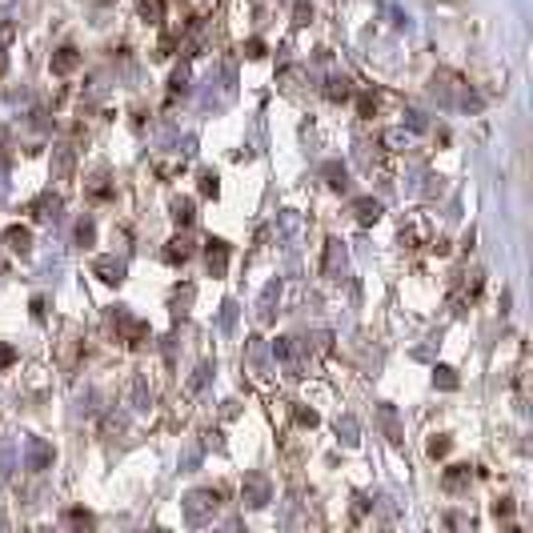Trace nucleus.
Segmentation results:
<instances>
[{
	"label": "nucleus",
	"instance_id": "1",
	"mask_svg": "<svg viewBox=\"0 0 533 533\" xmlns=\"http://www.w3.org/2000/svg\"><path fill=\"white\" fill-rule=\"evenodd\" d=\"M180 509H185L189 525H209L213 517L221 513V493L217 489H193L189 497L180 501Z\"/></svg>",
	"mask_w": 533,
	"mask_h": 533
},
{
	"label": "nucleus",
	"instance_id": "2",
	"mask_svg": "<svg viewBox=\"0 0 533 533\" xmlns=\"http://www.w3.org/2000/svg\"><path fill=\"white\" fill-rule=\"evenodd\" d=\"M273 501V481L265 473H249L241 481V505L245 509H265Z\"/></svg>",
	"mask_w": 533,
	"mask_h": 533
},
{
	"label": "nucleus",
	"instance_id": "3",
	"mask_svg": "<svg viewBox=\"0 0 533 533\" xmlns=\"http://www.w3.org/2000/svg\"><path fill=\"white\" fill-rule=\"evenodd\" d=\"M113 325H116V333L125 337V345H141V341L148 337V325L141 321V317H132L129 309H116V313H113Z\"/></svg>",
	"mask_w": 533,
	"mask_h": 533
},
{
	"label": "nucleus",
	"instance_id": "4",
	"mask_svg": "<svg viewBox=\"0 0 533 533\" xmlns=\"http://www.w3.org/2000/svg\"><path fill=\"white\" fill-rule=\"evenodd\" d=\"M49 68H52V77H72V72L81 68V49H72V45H61V49L52 52Z\"/></svg>",
	"mask_w": 533,
	"mask_h": 533
},
{
	"label": "nucleus",
	"instance_id": "5",
	"mask_svg": "<svg viewBox=\"0 0 533 533\" xmlns=\"http://www.w3.org/2000/svg\"><path fill=\"white\" fill-rule=\"evenodd\" d=\"M72 173H77V153H72V145H52V177L72 180Z\"/></svg>",
	"mask_w": 533,
	"mask_h": 533
},
{
	"label": "nucleus",
	"instance_id": "6",
	"mask_svg": "<svg viewBox=\"0 0 533 533\" xmlns=\"http://www.w3.org/2000/svg\"><path fill=\"white\" fill-rule=\"evenodd\" d=\"M377 421H381V433H385L393 445H401V441H405V425H401V417H397V409L381 401V405H377Z\"/></svg>",
	"mask_w": 533,
	"mask_h": 533
},
{
	"label": "nucleus",
	"instance_id": "7",
	"mask_svg": "<svg viewBox=\"0 0 533 533\" xmlns=\"http://www.w3.org/2000/svg\"><path fill=\"white\" fill-rule=\"evenodd\" d=\"M205 265H209V273L213 277H225V269H229V245L225 241H205Z\"/></svg>",
	"mask_w": 533,
	"mask_h": 533
},
{
	"label": "nucleus",
	"instance_id": "8",
	"mask_svg": "<svg viewBox=\"0 0 533 533\" xmlns=\"http://www.w3.org/2000/svg\"><path fill=\"white\" fill-rule=\"evenodd\" d=\"M273 361H281L289 377H301V361H297V349H293V337H277V341H273Z\"/></svg>",
	"mask_w": 533,
	"mask_h": 533
},
{
	"label": "nucleus",
	"instance_id": "9",
	"mask_svg": "<svg viewBox=\"0 0 533 533\" xmlns=\"http://www.w3.org/2000/svg\"><path fill=\"white\" fill-rule=\"evenodd\" d=\"M277 301H281V281H269L265 289H261V301H257V317L261 325H269L277 317Z\"/></svg>",
	"mask_w": 533,
	"mask_h": 533
},
{
	"label": "nucleus",
	"instance_id": "10",
	"mask_svg": "<svg viewBox=\"0 0 533 533\" xmlns=\"http://www.w3.org/2000/svg\"><path fill=\"white\" fill-rule=\"evenodd\" d=\"M52 461H56L52 445L45 441V437H33V441H29V469H33V473H40V469H49Z\"/></svg>",
	"mask_w": 533,
	"mask_h": 533
},
{
	"label": "nucleus",
	"instance_id": "11",
	"mask_svg": "<svg viewBox=\"0 0 533 533\" xmlns=\"http://www.w3.org/2000/svg\"><path fill=\"white\" fill-rule=\"evenodd\" d=\"M345 245L337 241V237H333V241H325V277H333V281H337L341 273H345Z\"/></svg>",
	"mask_w": 533,
	"mask_h": 533
},
{
	"label": "nucleus",
	"instance_id": "12",
	"mask_svg": "<svg viewBox=\"0 0 533 533\" xmlns=\"http://www.w3.org/2000/svg\"><path fill=\"white\" fill-rule=\"evenodd\" d=\"M93 273H97L105 285H121V281H125V261H116V257H97V261H93Z\"/></svg>",
	"mask_w": 533,
	"mask_h": 533
},
{
	"label": "nucleus",
	"instance_id": "13",
	"mask_svg": "<svg viewBox=\"0 0 533 533\" xmlns=\"http://www.w3.org/2000/svg\"><path fill=\"white\" fill-rule=\"evenodd\" d=\"M381 201H373V196H357L353 201V217H357V225H377L381 221Z\"/></svg>",
	"mask_w": 533,
	"mask_h": 533
},
{
	"label": "nucleus",
	"instance_id": "14",
	"mask_svg": "<svg viewBox=\"0 0 533 533\" xmlns=\"http://www.w3.org/2000/svg\"><path fill=\"white\" fill-rule=\"evenodd\" d=\"M4 245H8V249H17L20 257H24V253L33 249V229H24V225H8V229H4Z\"/></svg>",
	"mask_w": 533,
	"mask_h": 533
},
{
	"label": "nucleus",
	"instance_id": "15",
	"mask_svg": "<svg viewBox=\"0 0 533 533\" xmlns=\"http://www.w3.org/2000/svg\"><path fill=\"white\" fill-rule=\"evenodd\" d=\"M169 265H185V261L193 257V245H189V237H173V241L164 245V253H161Z\"/></svg>",
	"mask_w": 533,
	"mask_h": 533
},
{
	"label": "nucleus",
	"instance_id": "16",
	"mask_svg": "<svg viewBox=\"0 0 533 533\" xmlns=\"http://www.w3.org/2000/svg\"><path fill=\"white\" fill-rule=\"evenodd\" d=\"M325 97L333 100V105L349 100L353 97V81H349V77H329V81H325Z\"/></svg>",
	"mask_w": 533,
	"mask_h": 533
},
{
	"label": "nucleus",
	"instance_id": "17",
	"mask_svg": "<svg viewBox=\"0 0 533 533\" xmlns=\"http://www.w3.org/2000/svg\"><path fill=\"white\" fill-rule=\"evenodd\" d=\"M321 173H325V180H329V189H333V193H349V173H345V164L329 161Z\"/></svg>",
	"mask_w": 533,
	"mask_h": 533
},
{
	"label": "nucleus",
	"instance_id": "18",
	"mask_svg": "<svg viewBox=\"0 0 533 533\" xmlns=\"http://www.w3.org/2000/svg\"><path fill=\"white\" fill-rule=\"evenodd\" d=\"M337 437H341V445H349L353 449L357 441H361V425H357L353 413H345V417H337Z\"/></svg>",
	"mask_w": 533,
	"mask_h": 533
},
{
	"label": "nucleus",
	"instance_id": "19",
	"mask_svg": "<svg viewBox=\"0 0 533 533\" xmlns=\"http://www.w3.org/2000/svg\"><path fill=\"white\" fill-rule=\"evenodd\" d=\"M169 217H173V221H177L180 229H189L193 225V201H189V196H177V201H173V205H169Z\"/></svg>",
	"mask_w": 533,
	"mask_h": 533
},
{
	"label": "nucleus",
	"instance_id": "20",
	"mask_svg": "<svg viewBox=\"0 0 533 533\" xmlns=\"http://www.w3.org/2000/svg\"><path fill=\"white\" fill-rule=\"evenodd\" d=\"M469 477H473V469L469 465H449L445 469V489H449V493H461V489L469 485Z\"/></svg>",
	"mask_w": 533,
	"mask_h": 533
},
{
	"label": "nucleus",
	"instance_id": "21",
	"mask_svg": "<svg viewBox=\"0 0 533 533\" xmlns=\"http://www.w3.org/2000/svg\"><path fill=\"white\" fill-rule=\"evenodd\" d=\"M129 401H132V409H148V401H153V389H148L145 377H132V385H129Z\"/></svg>",
	"mask_w": 533,
	"mask_h": 533
},
{
	"label": "nucleus",
	"instance_id": "22",
	"mask_svg": "<svg viewBox=\"0 0 533 533\" xmlns=\"http://www.w3.org/2000/svg\"><path fill=\"white\" fill-rule=\"evenodd\" d=\"M137 13H141L148 24H161L164 20V0H137Z\"/></svg>",
	"mask_w": 533,
	"mask_h": 533
},
{
	"label": "nucleus",
	"instance_id": "23",
	"mask_svg": "<svg viewBox=\"0 0 533 533\" xmlns=\"http://www.w3.org/2000/svg\"><path fill=\"white\" fill-rule=\"evenodd\" d=\"M433 385L441 389V393H453V389H457V373H453L449 365H433Z\"/></svg>",
	"mask_w": 533,
	"mask_h": 533
},
{
	"label": "nucleus",
	"instance_id": "24",
	"mask_svg": "<svg viewBox=\"0 0 533 533\" xmlns=\"http://www.w3.org/2000/svg\"><path fill=\"white\" fill-rule=\"evenodd\" d=\"M56 209H61V196H52V193L36 196V205H33V213L40 217V221H49V217H56Z\"/></svg>",
	"mask_w": 533,
	"mask_h": 533
},
{
	"label": "nucleus",
	"instance_id": "25",
	"mask_svg": "<svg viewBox=\"0 0 533 533\" xmlns=\"http://www.w3.org/2000/svg\"><path fill=\"white\" fill-rule=\"evenodd\" d=\"M65 525L68 530H93V513H88V509H68Z\"/></svg>",
	"mask_w": 533,
	"mask_h": 533
},
{
	"label": "nucleus",
	"instance_id": "26",
	"mask_svg": "<svg viewBox=\"0 0 533 533\" xmlns=\"http://www.w3.org/2000/svg\"><path fill=\"white\" fill-rule=\"evenodd\" d=\"M72 237H77V245H81V249H88V245L97 241V225H93V221H77Z\"/></svg>",
	"mask_w": 533,
	"mask_h": 533
},
{
	"label": "nucleus",
	"instance_id": "27",
	"mask_svg": "<svg viewBox=\"0 0 533 533\" xmlns=\"http://www.w3.org/2000/svg\"><path fill=\"white\" fill-rule=\"evenodd\" d=\"M309 20H313V0H293V24L305 29Z\"/></svg>",
	"mask_w": 533,
	"mask_h": 533
},
{
	"label": "nucleus",
	"instance_id": "28",
	"mask_svg": "<svg viewBox=\"0 0 533 533\" xmlns=\"http://www.w3.org/2000/svg\"><path fill=\"white\" fill-rule=\"evenodd\" d=\"M209 377H213V365H196L193 377H189V393H201V389L209 385Z\"/></svg>",
	"mask_w": 533,
	"mask_h": 533
},
{
	"label": "nucleus",
	"instance_id": "29",
	"mask_svg": "<svg viewBox=\"0 0 533 533\" xmlns=\"http://www.w3.org/2000/svg\"><path fill=\"white\" fill-rule=\"evenodd\" d=\"M169 88H173V93H189V65H177V68H173Z\"/></svg>",
	"mask_w": 533,
	"mask_h": 533
},
{
	"label": "nucleus",
	"instance_id": "30",
	"mask_svg": "<svg viewBox=\"0 0 533 533\" xmlns=\"http://www.w3.org/2000/svg\"><path fill=\"white\" fill-rule=\"evenodd\" d=\"M217 180H221V177H217L213 169H205V173H201V193H205V196H217V193H221V185H217Z\"/></svg>",
	"mask_w": 533,
	"mask_h": 533
},
{
	"label": "nucleus",
	"instance_id": "31",
	"mask_svg": "<svg viewBox=\"0 0 533 533\" xmlns=\"http://www.w3.org/2000/svg\"><path fill=\"white\" fill-rule=\"evenodd\" d=\"M237 309H241L237 301H225V305H221V329H225V333L237 325Z\"/></svg>",
	"mask_w": 533,
	"mask_h": 533
},
{
	"label": "nucleus",
	"instance_id": "32",
	"mask_svg": "<svg viewBox=\"0 0 533 533\" xmlns=\"http://www.w3.org/2000/svg\"><path fill=\"white\" fill-rule=\"evenodd\" d=\"M241 52L249 56V61H261V56H265V40H261V36H249Z\"/></svg>",
	"mask_w": 533,
	"mask_h": 533
},
{
	"label": "nucleus",
	"instance_id": "33",
	"mask_svg": "<svg viewBox=\"0 0 533 533\" xmlns=\"http://www.w3.org/2000/svg\"><path fill=\"white\" fill-rule=\"evenodd\" d=\"M13 36H17V24H13L8 17H0V49H4V45L13 40Z\"/></svg>",
	"mask_w": 533,
	"mask_h": 533
},
{
	"label": "nucleus",
	"instance_id": "34",
	"mask_svg": "<svg viewBox=\"0 0 533 533\" xmlns=\"http://www.w3.org/2000/svg\"><path fill=\"white\" fill-rule=\"evenodd\" d=\"M449 453V437H433L429 441V457H445Z\"/></svg>",
	"mask_w": 533,
	"mask_h": 533
},
{
	"label": "nucleus",
	"instance_id": "35",
	"mask_svg": "<svg viewBox=\"0 0 533 533\" xmlns=\"http://www.w3.org/2000/svg\"><path fill=\"white\" fill-rule=\"evenodd\" d=\"M357 113H361L365 121H369V116L377 113V100H373V97H357Z\"/></svg>",
	"mask_w": 533,
	"mask_h": 533
},
{
	"label": "nucleus",
	"instance_id": "36",
	"mask_svg": "<svg viewBox=\"0 0 533 533\" xmlns=\"http://www.w3.org/2000/svg\"><path fill=\"white\" fill-rule=\"evenodd\" d=\"M13 361H17V349H13V345H4V341H0V369H8V365H13Z\"/></svg>",
	"mask_w": 533,
	"mask_h": 533
},
{
	"label": "nucleus",
	"instance_id": "37",
	"mask_svg": "<svg viewBox=\"0 0 533 533\" xmlns=\"http://www.w3.org/2000/svg\"><path fill=\"white\" fill-rule=\"evenodd\" d=\"M509 513H513V501H509V497L493 501V517H509Z\"/></svg>",
	"mask_w": 533,
	"mask_h": 533
},
{
	"label": "nucleus",
	"instance_id": "38",
	"mask_svg": "<svg viewBox=\"0 0 533 533\" xmlns=\"http://www.w3.org/2000/svg\"><path fill=\"white\" fill-rule=\"evenodd\" d=\"M193 285H185V289H177V293H173V301H177V305H189V301H193Z\"/></svg>",
	"mask_w": 533,
	"mask_h": 533
},
{
	"label": "nucleus",
	"instance_id": "39",
	"mask_svg": "<svg viewBox=\"0 0 533 533\" xmlns=\"http://www.w3.org/2000/svg\"><path fill=\"white\" fill-rule=\"evenodd\" d=\"M297 421H301V425H309V429H313V425H317V413H313V409H297Z\"/></svg>",
	"mask_w": 533,
	"mask_h": 533
},
{
	"label": "nucleus",
	"instance_id": "40",
	"mask_svg": "<svg viewBox=\"0 0 533 533\" xmlns=\"http://www.w3.org/2000/svg\"><path fill=\"white\" fill-rule=\"evenodd\" d=\"M405 116H409V129H417V132L425 129V116H421L417 109H409V113H405Z\"/></svg>",
	"mask_w": 533,
	"mask_h": 533
},
{
	"label": "nucleus",
	"instance_id": "41",
	"mask_svg": "<svg viewBox=\"0 0 533 533\" xmlns=\"http://www.w3.org/2000/svg\"><path fill=\"white\" fill-rule=\"evenodd\" d=\"M196 465H201V449H189V453H185V473L196 469Z\"/></svg>",
	"mask_w": 533,
	"mask_h": 533
},
{
	"label": "nucleus",
	"instance_id": "42",
	"mask_svg": "<svg viewBox=\"0 0 533 533\" xmlns=\"http://www.w3.org/2000/svg\"><path fill=\"white\" fill-rule=\"evenodd\" d=\"M405 141H409L405 132H385V145H405Z\"/></svg>",
	"mask_w": 533,
	"mask_h": 533
},
{
	"label": "nucleus",
	"instance_id": "43",
	"mask_svg": "<svg viewBox=\"0 0 533 533\" xmlns=\"http://www.w3.org/2000/svg\"><path fill=\"white\" fill-rule=\"evenodd\" d=\"M173 49H177V36H164V40H161V56H169Z\"/></svg>",
	"mask_w": 533,
	"mask_h": 533
},
{
	"label": "nucleus",
	"instance_id": "44",
	"mask_svg": "<svg viewBox=\"0 0 533 533\" xmlns=\"http://www.w3.org/2000/svg\"><path fill=\"white\" fill-rule=\"evenodd\" d=\"M4 72H8V56H4V52H0V77H4Z\"/></svg>",
	"mask_w": 533,
	"mask_h": 533
},
{
	"label": "nucleus",
	"instance_id": "45",
	"mask_svg": "<svg viewBox=\"0 0 533 533\" xmlns=\"http://www.w3.org/2000/svg\"><path fill=\"white\" fill-rule=\"evenodd\" d=\"M0 525H4V513H0Z\"/></svg>",
	"mask_w": 533,
	"mask_h": 533
}]
</instances>
